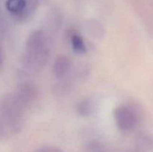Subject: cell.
I'll return each instance as SVG.
<instances>
[{"label":"cell","instance_id":"1","mask_svg":"<svg viewBox=\"0 0 153 152\" xmlns=\"http://www.w3.org/2000/svg\"><path fill=\"white\" fill-rule=\"evenodd\" d=\"M27 61L31 65L40 66L46 63L49 55L47 40L44 32L34 31L28 36L25 45Z\"/></svg>","mask_w":153,"mask_h":152},{"label":"cell","instance_id":"2","mask_svg":"<svg viewBox=\"0 0 153 152\" xmlns=\"http://www.w3.org/2000/svg\"><path fill=\"white\" fill-rule=\"evenodd\" d=\"M115 123L120 131H129L136 126L137 116L135 111L127 106H119L114 111Z\"/></svg>","mask_w":153,"mask_h":152},{"label":"cell","instance_id":"3","mask_svg":"<svg viewBox=\"0 0 153 152\" xmlns=\"http://www.w3.org/2000/svg\"><path fill=\"white\" fill-rule=\"evenodd\" d=\"M37 89L34 85L29 83H22L18 89L16 98L24 106L34 101L37 98Z\"/></svg>","mask_w":153,"mask_h":152},{"label":"cell","instance_id":"4","mask_svg":"<svg viewBox=\"0 0 153 152\" xmlns=\"http://www.w3.org/2000/svg\"><path fill=\"white\" fill-rule=\"evenodd\" d=\"M71 67L70 59L65 55H60L55 61L53 66V72L55 77L62 79L68 74Z\"/></svg>","mask_w":153,"mask_h":152},{"label":"cell","instance_id":"5","mask_svg":"<svg viewBox=\"0 0 153 152\" xmlns=\"http://www.w3.org/2000/svg\"><path fill=\"white\" fill-rule=\"evenodd\" d=\"M97 109V103L94 98H87L82 100L77 105V112L81 116L89 117Z\"/></svg>","mask_w":153,"mask_h":152},{"label":"cell","instance_id":"6","mask_svg":"<svg viewBox=\"0 0 153 152\" xmlns=\"http://www.w3.org/2000/svg\"><path fill=\"white\" fill-rule=\"evenodd\" d=\"M72 48L76 53L82 55L87 52L86 45L84 42L83 38L79 34H75L71 36Z\"/></svg>","mask_w":153,"mask_h":152},{"label":"cell","instance_id":"7","mask_svg":"<svg viewBox=\"0 0 153 152\" xmlns=\"http://www.w3.org/2000/svg\"><path fill=\"white\" fill-rule=\"evenodd\" d=\"M86 29L88 32L91 34V36L97 37V38H100L105 34V30L103 26L96 20H93L91 22L89 21L88 22H87Z\"/></svg>","mask_w":153,"mask_h":152},{"label":"cell","instance_id":"8","mask_svg":"<svg viewBox=\"0 0 153 152\" xmlns=\"http://www.w3.org/2000/svg\"><path fill=\"white\" fill-rule=\"evenodd\" d=\"M26 5L25 0H7L6 7L13 13H19L24 10Z\"/></svg>","mask_w":153,"mask_h":152},{"label":"cell","instance_id":"9","mask_svg":"<svg viewBox=\"0 0 153 152\" xmlns=\"http://www.w3.org/2000/svg\"><path fill=\"white\" fill-rule=\"evenodd\" d=\"M36 152H63L62 150L56 147L52 146H46V147L40 148Z\"/></svg>","mask_w":153,"mask_h":152},{"label":"cell","instance_id":"10","mask_svg":"<svg viewBox=\"0 0 153 152\" xmlns=\"http://www.w3.org/2000/svg\"><path fill=\"white\" fill-rule=\"evenodd\" d=\"M3 61H4V58H3L2 51L0 49V70L1 69L3 66Z\"/></svg>","mask_w":153,"mask_h":152}]
</instances>
